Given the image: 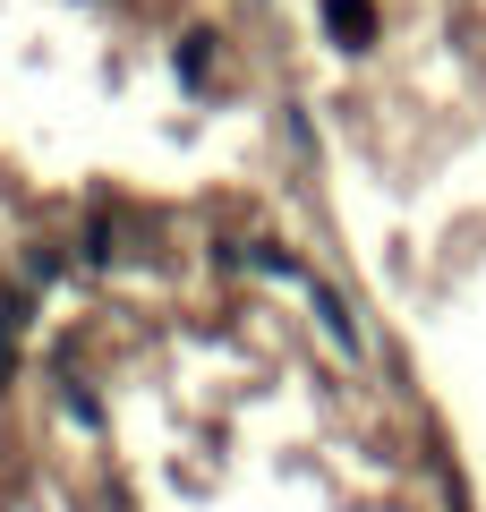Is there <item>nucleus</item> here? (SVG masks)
Listing matches in <instances>:
<instances>
[{
    "label": "nucleus",
    "mask_w": 486,
    "mask_h": 512,
    "mask_svg": "<svg viewBox=\"0 0 486 512\" xmlns=\"http://www.w3.org/2000/svg\"><path fill=\"white\" fill-rule=\"evenodd\" d=\"M333 26H342V43H367V0H333Z\"/></svg>",
    "instance_id": "1"
}]
</instances>
